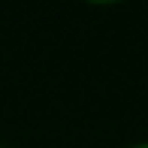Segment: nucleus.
Masks as SVG:
<instances>
[{"instance_id":"obj_1","label":"nucleus","mask_w":148,"mask_h":148,"mask_svg":"<svg viewBox=\"0 0 148 148\" xmlns=\"http://www.w3.org/2000/svg\"><path fill=\"white\" fill-rule=\"evenodd\" d=\"M91 3H115V0H91Z\"/></svg>"},{"instance_id":"obj_2","label":"nucleus","mask_w":148,"mask_h":148,"mask_svg":"<svg viewBox=\"0 0 148 148\" xmlns=\"http://www.w3.org/2000/svg\"><path fill=\"white\" fill-rule=\"evenodd\" d=\"M133 148H148V142H142V145H133Z\"/></svg>"}]
</instances>
